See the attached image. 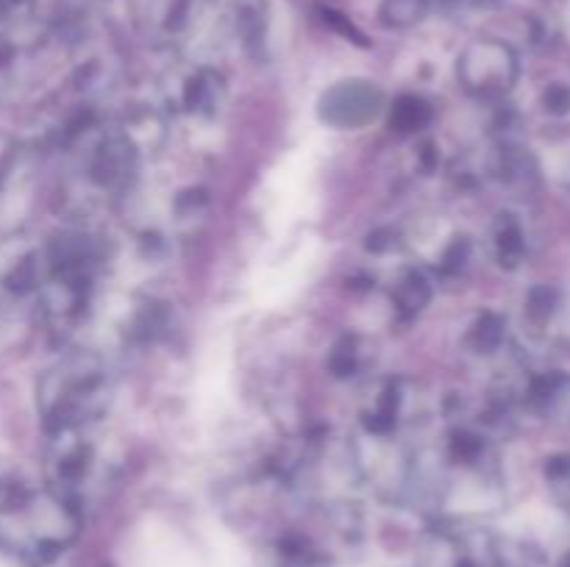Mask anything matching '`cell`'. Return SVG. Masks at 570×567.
<instances>
[{"instance_id": "cell-1", "label": "cell", "mask_w": 570, "mask_h": 567, "mask_svg": "<svg viewBox=\"0 0 570 567\" xmlns=\"http://www.w3.org/2000/svg\"><path fill=\"white\" fill-rule=\"evenodd\" d=\"M81 531L78 504L56 493L50 484H0V548L26 561L56 559Z\"/></svg>"}, {"instance_id": "cell-2", "label": "cell", "mask_w": 570, "mask_h": 567, "mask_svg": "<svg viewBox=\"0 0 570 567\" xmlns=\"http://www.w3.org/2000/svg\"><path fill=\"white\" fill-rule=\"evenodd\" d=\"M115 398L109 365L92 350H72L42 372L37 409L48 434L89 431Z\"/></svg>"}, {"instance_id": "cell-3", "label": "cell", "mask_w": 570, "mask_h": 567, "mask_svg": "<svg viewBox=\"0 0 570 567\" xmlns=\"http://www.w3.org/2000/svg\"><path fill=\"white\" fill-rule=\"evenodd\" d=\"M67 142H83V178L98 192L117 198V195H126L134 187L142 150L134 145V139L122 128H100L98 131L92 122L83 131L72 133Z\"/></svg>"}, {"instance_id": "cell-4", "label": "cell", "mask_w": 570, "mask_h": 567, "mask_svg": "<svg viewBox=\"0 0 570 567\" xmlns=\"http://www.w3.org/2000/svg\"><path fill=\"white\" fill-rule=\"evenodd\" d=\"M521 78V61L512 44L501 39H473L456 59V81L482 103H501Z\"/></svg>"}, {"instance_id": "cell-5", "label": "cell", "mask_w": 570, "mask_h": 567, "mask_svg": "<svg viewBox=\"0 0 570 567\" xmlns=\"http://www.w3.org/2000/svg\"><path fill=\"white\" fill-rule=\"evenodd\" d=\"M387 109V98L379 83L367 78H343L323 89L317 98V120L337 131H360L376 122Z\"/></svg>"}, {"instance_id": "cell-6", "label": "cell", "mask_w": 570, "mask_h": 567, "mask_svg": "<svg viewBox=\"0 0 570 567\" xmlns=\"http://www.w3.org/2000/svg\"><path fill=\"white\" fill-rule=\"evenodd\" d=\"M423 567H507V556L482 528L443 526L423 545Z\"/></svg>"}, {"instance_id": "cell-7", "label": "cell", "mask_w": 570, "mask_h": 567, "mask_svg": "<svg viewBox=\"0 0 570 567\" xmlns=\"http://www.w3.org/2000/svg\"><path fill=\"white\" fill-rule=\"evenodd\" d=\"M50 437H53L48 450L50 487L78 504L81 489H87L98 476V450L89 442L87 431H61Z\"/></svg>"}, {"instance_id": "cell-8", "label": "cell", "mask_w": 570, "mask_h": 567, "mask_svg": "<svg viewBox=\"0 0 570 567\" xmlns=\"http://www.w3.org/2000/svg\"><path fill=\"white\" fill-rule=\"evenodd\" d=\"M215 0H139L142 26L156 42L184 44L200 31Z\"/></svg>"}, {"instance_id": "cell-9", "label": "cell", "mask_w": 570, "mask_h": 567, "mask_svg": "<svg viewBox=\"0 0 570 567\" xmlns=\"http://www.w3.org/2000/svg\"><path fill=\"white\" fill-rule=\"evenodd\" d=\"M410 415V392L401 378H382L362 406V428L365 437L393 439Z\"/></svg>"}, {"instance_id": "cell-10", "label": "cell", "mask_w": 570, "mask_h": 567, "mask_svg": "<svg viewBox=\"0 0 570 567\" xmlns=\"http://www.w3.org/2000/svg\"><path fill=\"white\" fill-rule=\"evenodd\" d=\"M226 103V78L215 67L198 64L178 81V109L198 120H215Z\"/></svg>"}, {"instance_id": "cell-11", "label": "cell", "mask_w": 570, "mask_h": 567, "mask_svg": "<svg viewBox=\"0 0 570 567\" xmlns=\"http://www.w3.org/2000/svg\"><path fill=\"white\" fill-rule=\"evenodd\" d=\"M234 39L254 59H267L273 31V6L271 0H234L228 11Z\"/></svg>"}, {"instance_id": "cell-12", "label": "cell", "mask_w": 570, "mask_h": 567, "mask_svg": "<svg viewBox=\"0 0 570 567\" xmlns=\"http://www.w3.org/2000/svg\"><path fill=\"white\" fill-rule=\"evenodd\" d=\"M390 306H393V315L401 322H412L415 317H421L429 309L434 298V281L429 276L426 267L421 265H404L395 272L393 284L387 289Z\"/></svg>"}, {"instance_id": "cell-13", "label": "cell", "mask_w": 570, "mask_h": 567, "mask_svg": "<svg viewBox=\"0 0 570 567\" xmlns=\"http://www.w3.org/2000/svg\"><path fill=\"white\" fill-rule=\"evenodd\" d=\"M45 281V253L31 245H14L0 253V287L11 295L37 292Z\"/></svg>"}, {"instance_id": "cell-14", "label": "cell", "mask_w": 570, "mask_h": 567, "mask_svg": "<svg viewBox=\"0 0 570 567\" xmlns=\"http://www.w3.org/2000/svg\"><path fill=\"white\" fill-rule=\"evenodd\" d=\"M490 253H493L495 265L504 270H518L527 261L529 253V239L527 228H523L521 217L515 211H499L490 222Z\"/></svg>"}, {"instance_id": "cell-15", "label": "cell", "mask_w": 570, "mask_h": 567, "mask_svg": "<svg viewBox=\"0 0 570 567\" xmlns=\"http://www.w3.org/2000/svg\"><path fill=\"white\" fill-rule=\"evenodd\" d=\"M373 359V345L367 342L360 334H343L337 342L328 350L326 367L334 378L340 381H348V378H356Z\"/></svg>"}, {"instance_id": "cell-16", "label": "cell", "mask_w": 570, "mask_h": 567, "mask_svg": "<svg viewBox=\"0 0 570 567\" xmlns=\"http://www.w3.org/2000/svg\"><path fill=\"white\" fill-rule=\"evenodd\" d=\"M434 122V109L426 98L421 94H401L395 98V103L390 106V128H393L399 137H417V133L426 131Z\"/></svg>"}, {"instance_id": "cell-17", "label": "cell", "mask_w": 570, "mask_h": 567, "mask_svg": "<svg viewBox=\"0 0 570 567\" xmlns=\"http://www.w3.org/2000/svg\"><path fill=\"white\" fill-rule=\"evenodd\" d=\"M462 342L473 356L499 354L507 342V320L499 311H479L471 326H468Z\"/></svg>"}, {"instance_id": "cell-18", "label": "cell", "mask_w": 570, "mask_h": 567, "mask_svg": "<svg viewBox=\"0 0 570 567\" xmlns=\"http://www.w3.org/2000/svg\"><path fill=\"white\" fill-rule=\"evenodd\" d=\"M429 11H432V0H382L379 17H382L387 28L404 31V28H412L426 20Z\"/></svg>"}, {"instance_id": "cell-19", "label": "cell", "mask_w": 570, "mask_h": 567, "mask_svg": "<svg viewBox=\"0 0 570 567\" xmlns=\"http://www.w3.org/2000/svg\"><path fill=\"white\" fill-rule=\"evenodd\" d=\"M557 306H560V292L554 287H534L527 298L529 320L543 326L557 315Z\"/></svg>"}, {"instance_id": "cell-20", "label": "cell", "mask_w": 570, "mask_h": 567, "mask_svg": "<svg viewBox=\"0 0 570 567\" xmlns=\"http://www.w3.org/2000/svg\"><path fill=\"white\" fill-rule=\"evenodd\" d=\"M37 14V0H0V28H26Z\"/></svg>"}, {"instance_id": "cell-21", "label": "cell", "mask_w": 570, "mask_h": 567, "mask_svg": "<svg viewBox=\"0 0 570 567\" xmlns=\"http://www.w3.org/2000/svg\"><path fill=\"white\" fill-rule=\"evenodd\" d=\"M543 111L551 117H566L570 115V87L568 83H551L543 92Z\"/></svg>"}, {"instance_id": "cell-22", "label": "cell", "mask_w": 570, "mask_h": 567, "mask_svg": "<svg viewBox=\"0 0 570 567\" xmlns=\"http://www.w3.org/2000/svg\"><path fill=\"white\" fill-rule=\"evenodd\" d=\"M321 17H323V22H326L328 28H334V31H337V33H343V37L351 39V42L367 44L365 37H362V33H360V28H356L354 22L348 20V17L340 14V11L326 9V6H321Z\"/></svg>"}, {"instance_id": "cell-23", "label": "cell", "mask_w": 570, "mask_h": 567, "mask_svg": "<svg viewBox=\"0 0 570 567\" xmlns=\"http://www.w3.org/2000/svg\"><path fill=\"white\" fill-rule=\"evenodd\" d=\"M546 478L554 487L570 489V454H557L546 461Z\"/></svg>"}, {"instance_id": "cell-24", "label": "cell", "mask_w": 570, "mask_h": 567, "mask_svg": "<svg viewBox=\"0 0 570 567\" xmlns=\"http://www.w3.org/2000/svg\"><path fill=\"white\" fill-rule=\"evenodd\" d=\"M499 0H432V6H438L445 14H460V11H476V9H490Z\"/></svg>"}, {"instance_id": "cell-25", "label": "cell", "mask_w": 570, "mask_h": 567, "mask_svg": "<svg viewBox=\"0 0 570 567\" xmlns=\"http://www.w3.org/2000/svg\"><path fill=\"white\" fill-rule=\"evenodd\" d=\"M17 142L11 137H6V133H0V187L6 183V178H9V172L14 170V161H17Z\"/></svg>"}]
</instances>
